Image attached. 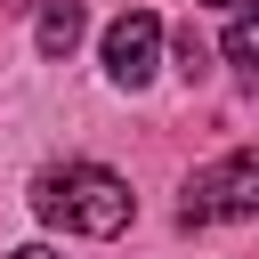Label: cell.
I'll return each instance as SVG.
<instances>
[{"label": "cell", "instance_id": "6da1fadb", "mask_svg": "<svg viewBox=\"0 0 259 259\" xmlns=\"http://www.w3.org/2000/svg\"><path fill=\"white\" fill-rule=\"evenodd\" d=\"M32 210L49 219V227H65V235H121L130 219H138V194H130V178L121 170H105V162H65V170H40L32 178Z\"/></svg>", "mask_w": 259, "mask_h": 259}, {"label": "cell", "instance_id": "7a4b0ae2", "mask_svg": "<svg viewBox=\"0 0 259 259\" xmlns=\"http://www.w3.org/2000/svg\"><path fill=\"white\" fill-rule=\"evenodd\" d=\"M259 210V154L251 146H235L219 170H202L194 186H186V202H178V227H210V219H251Z\"/></svg>", "mask_w": 259, "mask_h": 259}, {"label": "cell", "instance_id": "3957f363", "mask_svg": "<svg viewBox=\"0 0 259 259\" xmlns=\"http://www.w3.org/2000/svg\"><path fill=\"white\" fill-rule=\"evenodd\" d=\"M154 57H162V16H154V8H121V16L105 24V73H113L121 89H146V81H154Z\"/></svg>", "mask_w": 259, "mask_h": 259}, {"label": "cell", "instance_id": "277c9868", "mask_svg": "<svg viewBox=\"0 0 259 259\" xmlns=\"http://www.w3.org/2000/svg\"><path fill=\"white\" fill-rule=\"evenodd\" d=\"M73 40H81V0H49V16H40V57H73Z\"/></svg>", "mask_w": 259, "mask_h": 259}, {"label": "cell", "instance_id": "5b68a950", "mask_svg": "<svg viewBox=\"0 0 259 259\" xmlns=\"http://www.w3.org/2000/svg\"><path fill=\"white\" fill-rule=\"evenodd\" d=\"M227 65L251 81L259 73V24H251V8H235V24H227Z\"/></svg>", "mask_w": 259, "mask_h": 259}, {"label": "cell", "instance_id": "8992f818", "mask_svg": "<svg viewBox=\"0 0 259 259\" xmlns=\"http://www.w3.org/2000/svg\"><path fill=\"white\" fill-rule=\"evenodd\" d=\"M202 65H210V49H202V32L186 24V32H178V73H186V81H202Z\"/></svg>", "mask_w": 259, "mask_h": 259}, {"label": "cell", "instance_id": "52a82bcc", "mask_svg": "<svg viewBox=\"0 0 259 259\" xmlns=\"http://www.w3.org/2000/svg\"><path fill=\"white\" fill-rule=\"evenodd\" d=\"M8 259H57V251H49V243H24V251H8Z\"/></svg>", "mask_w": 259, "mask_h": 259}, {"label": "cell", "instance_id": "ba28073f", "mask_svg": "<svg viewBox=\"0 0 259 259\" xmlns=\"http://www.w3.org/2000/svg\"><path fill=\"white\" fill-rule=\"evenodd\" d=\"M210 8H243V0H210Z\"/></svg>", "mask_w": 259, "mask_h": 259}, {"label": "cell", "instance_id": "9c48e42d", "mask_svg": "<svg viewBox=\"0 0 259 259\" xmlns=\"http://www.w3.org/2000/svg\"><path fill=\"white\" fill-rule=\"evenodd\" d=\"M8 8H32V0H8Z\"/></svg>", "mask_w": 259, "mask_h": 259}]
</instances>
